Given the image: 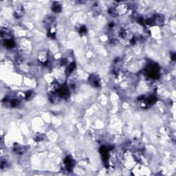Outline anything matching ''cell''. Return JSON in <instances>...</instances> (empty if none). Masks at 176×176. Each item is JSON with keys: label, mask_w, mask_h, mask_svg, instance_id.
I'll list each match as a JSON object with an SVG mask.
<instances>
[{"label": "cell", "mask_w": 176, "mask_h": 176, "mask_svg": "<svg viewBox=\"0 0 176 176\" xmlns=\"http://www.w3.org/2000/svg\"><path fill=\"white\" fill-rule=\"evenodd\" d=\"M4 45L6 48H14L15 46V44L14 40H13L12 39H8V40H5Z\"/></svg>", "instance_id": "obj_13"}, {"label": "cell", "mask_w": 176, "mask_h": 176, "mask_svg": "<svg viewBox=\"0 0 176 176\" xmlns=\"http://www.w3.org/2000/svg\"><path fill=\"white\" fill-rule=\"evenodd\" d=\"M89 83L91 84L94 87H99L100 85V80H99L98 76L96 75H91L89 78Z\"/></svg>", "instance_id": "obj_10"}, {"label": "cell", "mask_w": 176, "mask_h": 176, "mask_svg": "<svg viewBox=\"0 0 176 176\" xmlns=\"http://www.w3.org/2000/svg\"><path fill=\"white\" fill-rule=\"evenodd\" d=\"M92 12L93 14L95 16H98L100 14L101 12V8L98 3H95L94 5H93L92 7Z\"/></svg>", "instance_id": "obj_12"}, {"label": "cell", "mask_w": 176, "mask_h": 176, "mask_svg": "<svg viewBox=\"0 0 176 176\" xmlns=\"http://www.w3.org/2000/svg\"><path fill=\"white\" fill-rule=\"evenodd\" d=\"M13 150H14V151L17 153V154L21 155L26 151V148L23 145L15 143L14 145V146H13Z\"/></svg>", "instance_id": "obj_9"}, {"label": "cell", "mask_w": 176, "mask_h": 176, "mask_svg": "<svg viewBox=\"0 0 176 176\" xmlns=\"http://www.w3.org/2000/svg\"><path fill=\"white\" fill-rule=\"evenodd\" d=\"M118 35L122 39H125V40L132 41V39L134 38V34H133L132 31L130 29L127 28L120 29L118 32Z\"/></svg>", "instance_id": "obj_4"}, {"label": "cell", "mask_w": 176, "mask_h": 176, "mask_svg": "<svg viewBox=\"0 0 176 176\" xmlns=\"http://www.w3.org/2000/svg\"><path fill=\"white\" fill-rule=\"evenodd\" d=\"M33 138L36 142H40L44 139V136L42 134H37L35 135Z\"/></svg>", "instance_id": "obj_15"}, {"label": "cell", "mask_w": 176, "mask_h": 176, "mask_svg": "<svg viewBox=\"0 0 176 176\" xmlns=\"http://www.w3.org/2000/svg\"><path fill=\"white\" fill-rule=\"evenodd\" d=\"M156 98L154 96L150 95V96H144L141 98L138 99L140 105H141L143 107H147L149 105L154 104L156 101Z\"/></svg>", "instance_id": "obj_3"}, {"label": "cell", "mask_w": 176, "mask_h": 176, "mask_svg": "<svg viewBox=\"0 0 176 176\" xmlns=\"http://www.w3.org/2000/svg\"><path fill=\"white\" fill-rule=\"evenodd\" d=\"M75 67H76L75 63H71V64H70L68 65V66L67 67L66 70H65V74H67V75L70 74L71 73H72L73 71H74V69H75Z\"/></svg>", "instance_id": "obj_14"}, {"label": "cell", "mask_w": 176, "mask_h": 176, "mask_svg": "<svg viewBox=\"0 0 176 176\" xmlns=\"http://www.w3.org/2000/svg\"><path fill=\"white\" fill-rule=\"evenodd\" d=\"M145 72L149 78L155 79L159 76V67L154 63H151L147 67Z\"/></svg>", "instance_id": "obj_2"}, {"label": "cell", "mask_w": 176, "mask_h": 176, "mask_svg": "<svg viewBox=\"0 0 176 176\" xmlns=\"http://www.w3.org/2000/svg\"><path fill=\"white\" fill-rule=\"evenodd\" d=\"M64 165L65 169H66L67 171H72L73 167H74V161L71 157L67 156L64 160Z\"/></svg>", "instance_id": "obj_6"}, {"label": "cell", "mask_w": 176, "mask_h": 176, "mask_svg": "<svg viewBox=\"0 0 176 176\" xmlns=\"http://www.w3.org/2000/svg\"><path fill=\"white\" fill-rule=\"evenodd\" d=\"M175 53H173V55H171V59H172V60H173V61H174L175 60Z\"/></svg>", "instance_id": "obj_18"}, {"label": "cell", "mask_w": 176, "mask_h": 176, "mask_svg": "<svg viewBox=\"0 0 176 176\" xmlns=\"http://www.w3.org/2000/svg\"><path fill=\"white\" fill-rule=\"evenodd\" d=\"M33 96V92H32V91H28V92H26V95H25V96H26V98H30V97Z\"/></svg>", "instance_id": "obj_17"}, {"label": "cell", "mask_w": 176, "mask_h": 176, "mask_svg": "<svg viewBox=\"0 0 176 176\" xmlns=\"http://www.w3.org/2000/svg\"><path fill=\"white\" fill-rule=\"evenodd\" d=\"M129 10V6L125 2H118L113 8L109 10L112 15L122 16L124 15Z\"/></svg>", "instance_id": "obj_1"}, {"label": "cell", "mask_w": 176, "mask_h": 176, "mask_svg": "<svg viewBox=\"0 0 176 176\" xmlns=\"http://www.w3.org/2000/svg\"><path fill=\"white\" fill-rule=\"evenodd\" d=\"M100 152L104 162L105 163H107L108 160H109V150H108L107 148L103 146L100 149Z\"/></svg>", "instance_id": "obj_8"}, {"label": "cell", "mask_w": 176, "mask_h": 176, "mask_svg": "<svg viewBox=\"0 0 176 176\" xmlns=\"http://www.w3.org/2000/svg\"><path fill=\"white\" fill-rule=\"evenodd\" d=\"M61 98V96H59L58 91H50L49 94V100L53 103H59Z\"/></svg>", "instance_id": "obj_7"}, {"label": "cell", "mask_w": 176, "mask_h": 176, "mask_svg": "<svg viewBox=\"0 0 176 176\" xmlns=\"http://www.w3.org/2000/svg\"><path fill=\"white\" fill-rule=\"evenodd\" d=\"M86 33H87V28H86V27H85L84 26H81L79 29V33L81 34V35H85Z\"/></svg>", "instance_id": "obj_16"}, {"label": "cell", "mask_w": 176, "mask_h": 176, "mask_svg": "<svg viewBox=\"0 0 176 176\" xmlns=\"http://www.w3.org/2000/svg\"><path fill=\"white\" fill-rule=\"evenodd\" d=\"M57 91L61 98H67L70 96V90H69L68 87L65 85L61 86Z\"/></svg>", "instance_id": "obj_5"}, {"label": "cell", "mask_w": 176, "mask_h": 176, "mask_svg": "<svg viewBox=\"0 0 176 176\" xmlns=\"http://www.w3.org/2000/svg\"><path fill=\"white\" fill-rule=\"evenodd\" d=\"M52 10L53 12L58 13L61 12V10H62V7H61V5L59 2H54L52 6Z\"/></svg>", "instance_id": "obj_11"}]
</instances>
